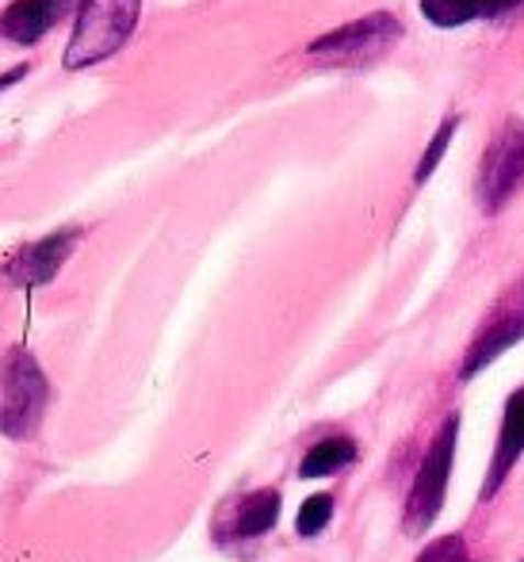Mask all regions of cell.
Wrapping results in <instances>:
<instances>
[{
  "instance_id": "obj_1",
  "label": "cell",
  "mask_w": 524,
  "mask_h": 562,
  "mask_svg": "<svg viewBox=\"0 0 524 562\" xmlns=\"http://www.w3.org/2000/svg\"><path fill=\"white\" fill-rule=\"evenodd\" d=\"M138 20L142 0H77L74 35H69L66 50H62V66L69 74H77V69L115 58L138 31Z\"/></svg>"
},
{
  "instance_id": "obj_7",
  "label": "cell",
  "mask_w": 524,
  "mask_h": 562,
  "mask_svg": "<svg viewBox=\"0 0 524 562\" xmlns=\"http://www.w3.org/2000/svg\"><path fill=\"white\" fill-rule=\"evenodd\" d=\"M77 0H12L0 12V38L15 46H35L66 20V12Z\"/></svg>"
},
{
  "instance_id": "obj_6",
  "label": "cell",
  "mask_w": 524,
  "mask_h": 562,
  "mask_svg": "<svg viewBox=\"0 0 524 562\" xmlns=\"http://www.w3.org/2000/svg\"><path fill=\"white\" fill-rule=\"evenodd\" d=\"M77 241H81V226L54 229V234L27 241L4 260V280L12 288H46L54 276L62 272L69 257H74Z\"/></svg>"
},
{
  "instance_id": "obj_14",
  "label": "cell",
  "mask_w": 524,
  "mask_h": 562,
  "mask_svg": "<svg viewBox=\"0 0 524 562\" xmlns=\"http://www.w3.org/2000/svg\"><path fill=\"white\" fill-rule=\"evenodd\" d=\"M330 517H333V494H314V497H306L303 502V509H299V517H296V528H299V536H317L325 525H330Z\"/></svg>"
},
{
  "instance_id": "obj_16",
  "label": "cell",
  "mask_w": 524,
  "mask_h": 562,
  "mask_svg": "<svg viewBox=\"0 0 524 562\" xmlns=\"http://www.w3.org/2000/svg\"><path fill=\"white\" fill-rule=\"evenodd\" d=\"M27 74H31V66H27V61H20V66L4 69V74H0V92H4V89H12V85H20Z\"/></svg>"
},
{
  "instance_id": "obj_13",
  "label": "cell",
  "mask_w": 524,
  "mask_h": 562,
  "mask_svg": "<svg viewBox=\"0 0 524 562\" xmlns=\"http://www.w3.org/2000/svg\"><path fill=\"white\" fill-rule=\"evenodd\" d=\"M459 123H464L459 115H444V119H441V126H436V134L428 138L425 154H421V161H417V169H414V184H417V188L425 184V180L433 177L436 169H441V161H444V154H448L451 138H456Z\"/></svg>"
},
{
  "instance_id": "obj_2",
  "label": "cell",
  "mask_w": 524,
  "mask_h": 562,
  "mask_svg": "<svg viewBox=\"0 0 524 562\" xmlns=\"http://www.w3.org/2000/svg\"><path fill=\"white\" fill-rule=\"evenodd\" d=\"M402 35H406V27L394 12H368L345 27L317 35L314 43H306V54L325 66H368V61L383 58L387 50H394Z\"/></svg>"
},
{
  "instance_id": "obj_10",
  "label": "cell",
  "mask_w": 524,
  "mask_h": 562,
  "mask_svg": "<svg viewBox=\"0 0 524 562\" xmlns=\"http://www.w3.org/2000/svg\"><path fill=\"white\" fill-rule=\"evenodd\" d=\"M521 337H524V303L513 306V311H505L502 318L490 322V326L482 329L479 340H475L471 352H467V360H464V379H475L482 368H490V363H494L505 348L517 345Z\"/></svg>"
},
{
  "instance_id": "obj_8",
  "label": "cell",
  "mask_w": 524,
  "mask_h": 562,
  "mask_svg": "<svg viewBox=\"0 0 524 562\" xmlns=\"http://www.w3.org/2000/svg\"><path fill=\"white\" fill-rule=\"evenodd\" d=\"M524 0H421V15L433 27L456 31L479 20H502V15L517 12Z\"/></svg>"
},
{
  "instance_id": "obj_5",
  "label": "cell",
  "mask_w": 524,
  "mask_h": 562,
  "mask_svg": "<svg viewBox=\"0 0 524 562\" xmlns=\"http://www.w3.org/2000/svg\"><path fill=\"white\" fill-rule=\"evenodd\" d=\"M524 180V123L510 119L498 131V138L487 146V157L479 165V203L482 211L498 215Z\"/></svg>"
},
{
  "instance_id": "obj_12",
  "label": "cell",
  "mask_w": 524,
  "mask_h": 562,
  "mask_svg": "<svg viewBox=\"0 0 524 562\" xmlns=\"http://www.w3.org/2000/svg\"><path fill=\"white\" fill-rule=\"evenodd\" d=\"M353 459H356V440H348V437L317 440V445L303 456V463H299V474H303V479H325V474L348 467Z\"/></svg>"
},
{
  "instance_id": "obj_9",
  "label": "cell",
  "mask_w": 524,
  "mask_h": 562,
  "mask_svg": "<svg viewBox=\"0 0 524 562\" xmlns=\"http://www.w3.org/2000/svg\"><path fill=\"white\" fill-rule=\"evenodd\" d=\"M524 456V386L517 394H510L505 402V417H502V432H498V451H494V463H490V479L482 494L494 497L502 490L505 474L517 467V459Z\"/></svg>"
},
{
  "instance_id": "obj_11",
  "label": "cell",
  "mask_w": 524,
  "mask_h": 562,
  "mask_svg": "<svg viewBox=\"0 0 524 562\" xmlns=\"http://www.w3.org/2000/svg\"><path fill=\"white\" fill-rule=\"evenodd\" d=\"M276 520H280V494H276V490H253V494L237 505L234 536H242V540L265 536Z\"/></svg>"
},
{
  "instance_id": "obj_3",
  "label": "cell",
  "mask_w": 524,
  "mask_h": 562,
  "mask_svg": "<svg viewBox=\"0 0 524 562\" xmlns=\"http://www.w3.org/2000/svg\"><path fill=\"white\" fill-rule=\"evenodd\" d=\"M46 398H51L46 371L27 348H15L0 371V432L12 440H27L43 422Z\"/></svg>"
},
{
  "instance_id": "obj_4",
  "label": "cell",
  "mask_w": 524,
  "mask_h": 562,
  "mask_svg": "<svg viewBox=\"0 0 524 562\" xmlns=\"http://www.w3.org/2000/svg\"><path fill=\"white\" fill-rule=\"evenodd\" d=\"M456 440H459V417L448 414L441 432L433 437V445H428L425 459H421L414 490H410V497H406V517H402L406 536H425L428 528L436 525V517H441L444 494H448L451 459H456Z\"/></svg>"
},
{
  "instance_id": "obj_15",
  "label": "cell",
  "mask_w": 524,
  "mask_h": 562,
  "mask_svg": "<svg viewBox=\"0 0 524 562\" xmlns=\"http://www.w3.org/2000/svg\"><path fill=\"white\" fill-rule=\"evenodd\" d=\"M417 562H471V559H467L464 536H441V540H433L421 551Z\"/></svg>"
}]
</instances>
